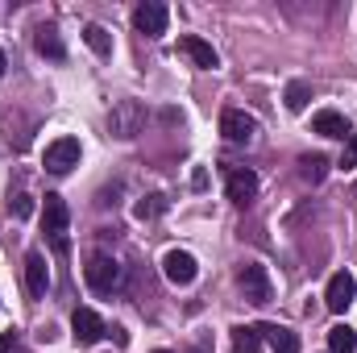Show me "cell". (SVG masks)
<instances>
[{"mask_svg": "<svg viewBox=\"0 0 357 353\" xmlns=\"http://www.w3.org/2000/svg\"><path fill=\"white\" fill-rule=\"evenodd\" d=\"M67 225H71V208H67V200L63 195H54V191H46V204H42V233L50 237V246H54V254H67Z\"/></svg>", "mask_w": 357, "mask_h": 353, "instance_id": "1", "label": "cell"}, {"mask_svg": "<svg viewBox=\"0 0 357 353\" xmlns=\"http://www.w3.org/2000/svg\"><path fill=\"white\" fill-rule=\"evenodd\" d=\"M142 125H146V108H142L137 100H121V104H112V112H108V133H112V137L129 142V137L142 133Z\"/></svg>", "mask_w": 357, "mask_h": 353, "instance_id": "2", "label": "cell"}, {"mask_svg": "<svg viewBox=\"0 0 357 353\" xmlns=\"http://www.w3.org/2000/svg\"><path fill=\"white\" fill-rule=\"evenodd\" d=\"M84 278H88V287L96 295H112L121 287V266H116V258H108V254H91L88 266H84Z\"/></svg>", "mask_w": 357, "mask_h": 353, "instance_id": "3", "label": "cell"}, {"mask_svg": "<svg viewBox=\"0 0 357 353\" xmlns=\"http://www.w3.org/2000/svg\"><path fill=\"white\" fill-rule=\"evenodd\" d=\"M167 21H171V8L162 0H146L133 8V29L146 33V38H162L167 33Z\"/></svg>", "mask_w": 357, "mask_h": 353, "instance_id": "4", "label": "cell"}, {"mask_svg": "<svg viewBox=\"0 0 357 353\" xmlns=\"http://www.w3.org/2000/svg\"><path fill=\"white\" fill-rule=\"evenodd\" d=\"M79 154H84V150H79V137H59V142L46 146V158H42V163H46L50 175H67V171L79 167Z\"/></svg>", "mask_w": 357, "mask_h": 353, "instance_id": "5", "label": "cell"}, {"mask_svg": "<svg viewBox=\"0 0 357 353\" xmlns=\"http://www.w3.org/2000/svg\"><path fill=\"white\" fill-rule=\"evenodd\" d=\"M220 133H225V142L245 146V142H254L258 121H254L250 112H241V108H225V112H220Z\"/></svg>", "mask_w": 357, "mask_h": 353, "instance_id": "6", "label": "cell"}, {"mask_svg": "<svg viewBox=\"0 0 357 353\" xmlns=\"http://www.w3.org/2000/svg\"><path fill=\"white\" fill-rule=\"evenodd\" d=\"M354 299H357V278L349 274V270H337V274L328 278V287H324V303H328V312L341 316Z\"/></svg>", "mask_w": 357, "mask_h": 353, "instance_id": "7", "label": "cell"}, {"mask_svg": "<svg viewBox=\"0 0 357 353\" xmlns=\"http://www.w3.org/2000/svg\"><path fill=\"white\" fill-rule=\"evenodd\" d=\"M237 283H241V291H245L250 303H270V274L262 262H245L241 274H237Z\"/></svg>", "mask_w": 357, "mask_h": 353, "instance_id": "8", "label": "cell"}, {"mask_svg": "<svg viewBox=\"0 0 357 353\" xmlns=\"http://www.w3.org/2000/svg\"><path fill=\"white\" fill-rule=\"evenodd\" d=\"M162 274H167L175 287H191L195 274H199V262H195L187 250H167V258H162Z\"/></svg>", "mask_w": 357, "mask_h": 353, "instance_id": "9", "label": "cell"}, {"mask_svg": "<svg viewBox=\"0 0 357 353\" xmlns=\"http://www.w3.org/2000/svg\"><path fill=\"white\" fill-rule=\"evenodd\" d=\"M104 333H108V329H104V320H100L91 308H75V316H71V337H75V345H96Z\"/></svg>", "mask_w": 357, "mask_h": 353, "instance_id": "10", "label": "cell"}, {"mask_svg": "<svg viewBox=\"0 0 357 353\" xmlns=\"http://www.w3.org/2000/svg\"><path fill=\"white\" fill-rule=\"evenodd\" d=\"M225 191H229V200H233L237 208H250V204H254V195H258V175H254V171H245V167H237V171H229Z\"/></svg>", "mask_w": 357, "mask_h": 353, "instance_id": "11", "label": "cell"}, {"mask_svg": "<svg viewBox=\"0 0 357 353\" xmlns=\"http://www.w3.org/2000/svg\"><path fill=\"white\" fill-rule=\"evenodd\" d=\"M46 287H50V266H46V258H42L38 250H29V254H25V291H29L33 299H42Z\"/></svg>", "mask_w": 357, "mask_h": 353, "instance_id": "12", "label": "cell"}, {"mask_svg": "<svg viewBox=\"0 0 357 353\" xmlns=\"http://www.w3.org/2000/svg\"><path fill=\"white\" fill-rule=\"evenodd\" d=\"M178 50L199 67V71H216L220 67V59H216V50L204 42V38H195V33H187V38H178Z\"/></svg>", "mask_w": 357, "mask_h": 353, "instance_id": "13", "label": "cell"}, {"mask_svg": "<svg viewBox=\"0 0 357 353\" xmlns=\"http://www.w3.org/2000/svg\"><path fill=\"white\" fill-rule=\"evenodd\" d=\"M312 133H320V137H341V142H349V121L337 112V108H320L316 117H312Z\"/></svg>", "mask_w": 357, "mask_h": 353, "instance_id": "14", "label": "cell"}, {"mask_svg": "<svg viewBox=\"0 0 357 353\" xmlns=\"http://www.w3.org/2000/svg\"><path fill=\"white\" fill-rule=\"evenodd\" d=\"M258 333L270 341L274 353H299V337L291 329H282V324H258Z\"/></svg>", "mask_w": 357, "mask_h": 353, "instance_id": "15", "label": "cell"}, {"mask_svg": "<svg viewBox=\"0 0 357 353\" xmlns=\"http://www.w3.org/2000/svg\"><path fill=\"white\" fill-rule=\"evenodd\" d=\"M33 46H38V54H46V59H54V63H63V59H67V46H63V38H59V29H50V25H42V29L33 33Z\"/></svg>", "mask_w": 357, "mask_h": 353, "instance_id": "16", "label": "cell"}, {"mask_svg": "<svg viewBox=\"0 0 357 353\" xmlns=\"http://www.w3.org/2000/svg\"><path fill=\"white\" fill-rule=\"evenodd\" d=\"M328 350L333 353H357V333L349 329V324L328 329Z\"/></svg>", "mask_w": 357, "mask_h": 353, "instance_id": "17", "label": "cell"}, {"mask_svg": "<svg viewBox=\"0 0 357 353\" xmlns=\"http://www.w3.org/2000/svg\"><path fill=\"white\" fill-rule=\"evenodd\" d=\"M299 175L307 179V183H320V179L328 175V158L324 154H303L299 158Z\"/></svg>", "mask_w": 357, "mask_h": 353, "instance_id": "18", "label": "cell"}, {"mask_svg": "<svg viewBox=\"0 0 357 353\" xmlns=\"http://www.w3.org/2000/svg\"><path fill=\"white\" fill-rule=\"evenodd\" d=\"M262 350V333L258 329H233V353H258Z\"/></svg>", "mask_w": 357, "mask_h": 353, "instance_id": "19", "label": "cell"}, {"mask_svg": "<svg viewBox=\"0 0 357 353\" xmlns=\"http://www.w3.org/2000/svg\"><path fill=\"white\" fill-rule=\"evenodd\" d=\"M84 42H88L100 59H104V54H112V33H108L104 25H88V29H84Z\"/></svg>", "mask_w": 357, "mask_h": 353, "instance_id": "20", "label": "cell"}, {"mask_svg": "<svg viewBox=\"0 0 357 353\" xmlns=\"http://www.w3.org/2000/svg\"><path fill=\"white\" fill-rule=\"evenodd\" d=\"M282 100H287V108H291V112H303V108H307V100H312V88H307L303 80H295V84H287Z\"/></svg>", "mask_w": 357, "mask_h": 353, "instance_id": "21", "label": "cell"}, {"mask_svg": "<svg viewBox=\"0 0 357 353\" xmlns=\"http://www.w3.org/2000/svg\"><path fill=\"white\" fill-rule=\"evenodd\" d=\"M162 208H167V200H162V195H146V200H142V204H137L133 212H137L142 220H150V216H158Z\"/></svg>", "mask_w": 357, "mask_h": 353, "instance_id": "22", "label": "cell"}, {"mask_svg": "<svg viewBox=\"0 0 357 353\" xmlns=\"http://www.w3.org/2000/svg\"><path fill=\"white\" fill-rule=\"evenodd\" d=\"M8 212H13V216H17V220H25V216H29V212H33V195H17V200H13V204H8Z\"/></svg>", "mask_w": 357, "mask_h": 353, "instance_id": "23", "label": "cell"}, {"mask_svg": "<svg viewBox=\"0 0 357 353\" xmlns=\"http://www.w3.org/2000/svg\"><path fill=\"white\" fill-rule=\"evenodd\" d=\"M341 167H345V171H354V167H357V133H349V142H345V154H341Z\"/></svg>", "mask_w": 357, "mask_h": 353, "instance_id": "24", "label": "cell"}, {"mask_svg": "<svg viewBox=\"0 0 357 353\" xmlns=\"http://www.w3.org/2000/svg\"><path fill=\"white\" fill-rule=\"evenodd\" d=\"M13 345H17V333H4L0 337V353H13Z\"/></svg>", "mask_w": 357, "mask_h": 353, "instance_id": "25", "label": "cell"}, {"mask_svg": "<svg viewBox=\"0 0 357 353\" xmlns=\"http://www.w3.org/2000/svg\"><path fill=\"white\" fill-rule=\"evenodd\" d=\"M4 67H8V59H4V50H0V80H4Z\"/></svg>", "mask_w": 357, "mask_h": 353, "instance_id": "26", "label": "cell"}, {"mask_svg": "<svg viewBox=\"0 0 357 353\" xmlns=\"http://www.w3.org/2000/svg\"><path fill=\"white\" fill-rule=\"evenodd\" d=\"M191 353H204V350H191Z\"/></svg>", "mask_w": 357, "mask_h": 353, "instance_id": "27", "label": "cell"}, {"mask_svg": "<svg viewBox=\"0 0 357 353\" xmlns=\"http://www.w3.org/2000/svg\"><path fill=\"white\" fill-rule=\"evenodd\" d=\"M158 353H167V350H158Z\"/></svg>", "mask_w": 357, "mask_h": 353, "instance_id": "28", "label": "cell"}]
</instances>
